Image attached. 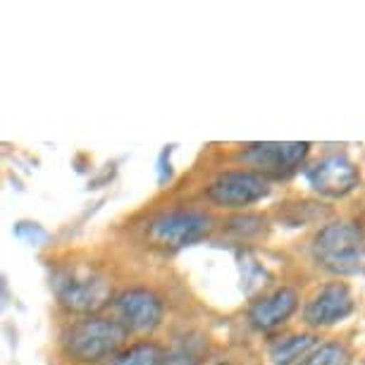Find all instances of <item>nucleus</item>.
<instances>
[{
  "mask_svg": "<svg viewBox=\"0 0 365 365\" xmlns=\"http://www.w3.org/2000/svg\"><path fill=\"white\" fill-rule=\"evenodd\" d=\"M51 287L58 303L70 313L93 315L106 308L113 296L110 279L91 265H60L51 274Z\"/></svg>",
  "mask_w": 365,
  "mask_h": 365,
  "instance_id": "nucleus-1",
  "label": "nucleus"
},
{
  "mask_svg": "<svg viewBox=\"0 0 365 365\" xmlns=\"http://www.w3.org/2000/svg\"><path fill=\"white\" fill-rule=\"evenodd\" d=\"M313 256L332 274H358L365 263V232L346 220L325 225L313 239Z\"/></svg>",
  "mask_w": 365,
  "mask_h": 365,
  "instance_id": "nucleus-2",
  "label": "nucleus"
},
{
  "mask_svg": "<svg viewBox=\"0 0 365 365\" xmlns=\"http://www.w3.org/2000/svg\"><path fill=\"white\" fill-rule=\"evenodd\" d=\"M125 336L127 329L117 320L88 315L65 329L63 351L77 363H98L103 358L117 356Z\"/></svg>",
  "mask_w": 365,
  "mask_h": 365,
  "instance_id": "nucleus-3",
  "label": "nucleus"
},
{
  "mask_svg": "<svg viewBox=\"0 0 365 365\" xmlns=\"http://www.w3.org/2000/svg\"><path fill=\"white\" fill-rule=\"evenodd\" d=\"M212 230L210 215L201 210H170L158 215L148 225V239L160 249L179 251L191 244H198Z\"/></svg>",
  "mask_w": 365,
  "mask_h": 365,
  "instance_id": "nucleus-4",
  "label": "nucleus"
},
{
  "mask_svg": "<svg viewBox=\"0 0 365 365\" xmlns=\"http://www.w3.org/2000/svg\"><path fill=\"white\" fill-rule=\"evenodd\" d=\"M270 196V179L253 170H232L208 187V198L220 208H249Z\"/></svg>",
  "mask_w": 365,
  "mask_h": 365,
  "instance_id": "nucleus-5",
  "label": "nucleus"
},
{
  "mask_svg": "<svg viewBox=\"0 0 365 365\" xmlns=\"http://www.w3.org/2000/svg\"><path fill=\"white\" fill-rule=\"evenodd\" d=\"M311 143L284 141V143H251L241 150L239 160L251 165L253 172L263 177H289L308 158Z\"/></svg>",
  "mask_w": 365,
  "mask_h": 365,
  "instance_id": "nucleus-6",
  "label": "nucleus"
},
{
  "mask_svg": "<svg viewBox=\"0 0 365 365\" xmlns=\"http://www.w3.org/2000/svg\"><path fill=\"white\" fill-rule=\"evenodd\" d=\"M115 320L120 322L127 332H153L163 322V301L150 289H127L113 301Z\"/></svg>",
  "mask_w": 365,
  "mask_h": 365,
  "instance_id": "nucleus-7",
  "label": "nucleus"
},
{
  "mask_svg": "<svg viewBox=\"0 0 365 365\" xmlns=\"http://www.w3.org/2000/svg\"><path fill=\"white\" fill-rule=\"evenodd\" d=\"M306 179L320 196L344 198L358 187L361 175H358V168L346 155L334 153L320 158L318 163L306 168Z\"/></svg>",
  "mask_w": 365,
  "mask_h": 365,
  "instance_id": "nucleus-8",
  "label": "nucleus"
},
{
  "mask_svg": "<svg viewBox=\"0 0 365 365\" xmlns=\"http://www.w3.org/2000/svg\"><path fill=\"white\" fill-rule=\"evenodd\" d=\"M354 313V296L351 289L344 282H332L325 284L318 294L308 301L306 311H303V320L311 327H329L336 322L346 320Z\"/></svg>",
  "mask_w": 365,
  "mask_h": 365,
  "instance_id": "nucleus-9",
  "label": "nucleus"
},
{
  "mask_svg": "<svg viewBox=\"0 0 365 365\" xmlns=\"http://www.w3.org/2000/svg\"><path fill=\"white\" fill-rule=\"evenodd\" d=\"M299 308V294L292 287H282L277 292H272L270 296H263L260 301H256L249 311V320L256 329L270 332L277 329L279 325L292 318Z\"/></svg>",
  "mask_w": 365,
  "mask_h": 365,
  "instance_id": "nucleus-10",
  "label": "nucleus"
},
{
  "mask_svg": "<svg viewBox=\"0 0 365 365\" xmlns=\"http://www.w3.org/2000/svg\"><path fill=\"white\" fill-rule=\"evenodd\" d=\"M313 349H315L313 334H289L272 339L270 346H267V354H270L274 365H294L301 363Z\"/></svg>",
  "mask_w": 365,
  "mask_h": 365,
  "instance_id": "nucleus-11",
  "label": "nucleus"
},
{
  "mask_svg": "<svg viewBox=\"0 0 365 365\" xmlns=\"http://www.w3.org/2000/svg\"><path fill=\"white\" fill-rule=\"evenodd\" d=\"M165 354L153 341H139L134 346L125 349L122 354L113 356L108 365H163Z\"/></svg>",
  "mask_w": 365,
  "mask_h": 365,
  "instance_id": "nucleus-12",
  "label": "nucleus"
},
{
  "mask_svg": "<svg viewBox=\"0 0 365 365\" xmlns=\"http://www.w3.org/2000/svg\"><path fill=\"white\" fill-rule=\"evenodd\" d=\"M205 349L208 346H205L203 339H198V336L196 339L194 336H189V339L184 336V339L165 356V365H198L203 361Z\"/></svg>",
  "mask_w": 365,
  "mask_h": 365,
  "instance_id": "nucleus-13",
  "label": "nucleus"
},
{
  "mask_svg": "<svg viewBox=\"0 0 365 365\" xmlns=\"http://www.w3.org/2000/svg\"><path fill=\"white\" fill-rule=\"evenodd\" d=\"M351 356L344 344L339 341H327L315 346L299 365H349Z\"/></svg>",
  "mask_w": 365,
  "mask_h": 365,
  "instance_id": "nucleus-14",
  "label": "nucleus"
},
{
  "mask_svg": "<svg viewBox=\"0 0 365 365\" xmlns=\"http://www.w3.org/2000/svg\"><path fill=\"white\" fill-rule=\"evenodd\" d=\"M15 237L19 241H24L26 246H34V249H41V246H46L51 241V234H48L46 227H41L36 222H17Z\"/></svg>",
  "mask_w": 365,
  "mask_h": 365,
  "instance_id": "nucleus-15",
  "label": "nucleus"
},
{
  "mask_svg": "<svg viewBox=\"0 0 365 365\" xmlns=\"http://www.w3.org/2000/svg\"><path fill=\"white\" fill-rule=\"evenodd\" d=\"M232 232H237V237H251V234H260L263 232V225L265 220L263 217H256V215H244V217H237L232 220Z\"/></svg>",
  "mask_w": 365,
  "mask_h": 365,
  "instance_id": "nucleus-16",
  "label": "nucleus"
},
{
  "mask_svg": "<svg viewBox=\"0 0 365 365\" xmlns=\"http://www.w3.org/2000/svg\"><path fill=\"white\" fill-rule=\"evenodd\" d=\"M217 365H230V363H217Z\"/></svg>",
  "mask_w": 365,
  "mask_h": 365,
  "instance_id": "nucleus-17",
  "label": "nucleus"
}]
</instances>
